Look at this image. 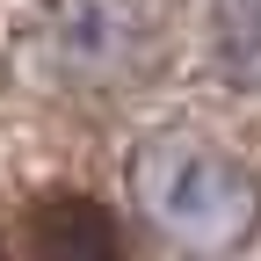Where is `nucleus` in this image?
<instances>
[{
    "instance_id": "f257e3e1",
    "label": "nucleus",
    "mask_w": 261,
    "mask_h": 261,
    "mask_svg": "<svg viewBox=\"0 0 261 261\" xmlns=\"http://www.w3.org/2000/svg\"><path fill=\"white\" fill-rule=\"evenodd\" d=\"M138 196L160 225H174L189 240H225L254 218V181L232 167L225 152L196 145V138H167L138 160Z\"/></svg>"
},
{
    "instance_id": "f03ea898",
    "label": "nucleus",
    "mask_w": 261,
    "mask_h": 261,
    "mask_svg": "<svg viewBox=\"0 0 261 261\" xmlns=\"http://www.w3.org/2000/svg\"><path fill=\"white\" fill-rule=\"evenodd\" d=\"M218 58L240 87H261V0H218Z\"/></svg>"
},
{
    "instance_id": "7ed1b4c3",
    "label": "nucleus",
    "mask_w": 261,
    "mask_h": 261,
    "mask_svg": "<svg viewBox=\"0 0 261 261\" xmlns=\"http://www.w3.org/2000/svg\"><path fill=\"white\" fill-rule=\"evenodd\" d=\"M37 240H44V247H87V254H109V247H116V232H109L87 203H58L51 218H37Z\"/></svg>"
}]
</instances>
